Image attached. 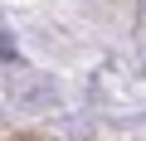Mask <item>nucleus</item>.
<instances>
[{"label": "nucleus", "instance_id": "f257e3e1", "mask_svg": "<svg viewBox=\"0 0 146 141\" xmlns=\"http://www.w3.org/2000/svg\"><path fill=\"white\" fill-rule=\"evenodd\" d=\"M141 15H146V0H141Z\"/></svg>", "mask_w": 146, "mask_h": 141}]
</instances>
